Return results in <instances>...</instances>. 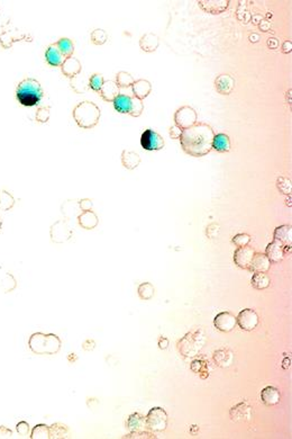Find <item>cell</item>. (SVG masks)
I'll return each mask as SVG.
<instances>
[{"instance_id":"cell-1","label":"cell","mask_w":292,"mask_h":439,"mask_svg":"<svg viewBox=\"0 0 292 439\" xmlns=\"http://www.w3.org/2000/svg\"><path fill=\"white\" fill-rule=\"evenodd\" d=\"M214 136L215 132L210 125L197 122L191 128L183 129L180 136V143L187 154L200 158L212 150Z\"/></svg>"},{"instance_id":"cell-48","label":"cell","mask_w":292,"mask_h":439,"mask_svg":"<svg viewBox=\"0 0 292 439\" xmlns=\"http://www.w3.org/2000/svg\"><path fill=\"white\" fill-rule=\"evenodd\" d=\"M13 437V431L5 426H0V439H9Z\"/></svg>"},{"instance_id":"cell-37","label":"cell","mask_w":292,"mask_h":439,"mask_svg":"<svg viewBox=\"0 0 292 439\" xmlns=\"http://www.w3.org/2000/svg\"><path fill=\"white\" fill-rule=\"evenodd\" d=\"M134 79L129 73H124V71H120V73L116 75V84L118 86V88H126V87H131V86L134 84Z\"/></svg>"},{"instance_id":"cell-41","label":"cell","mask_w":292,"mask_h":439,"mask_svg":"<svg viewBox=\"0 0 292 439\" xmlns=\"http://www.w3.org/2000/svg\"><path fill=\"white\" fill-rule=\"evenodd\" d=\"M143 110H144L143 100L136 98V97H132V110L129 114L134 117H138L142 115Z\"/></svg>"},{"instance_id":"cell-13","label":"cell","mask_w":292,"mask_h":439,"mask_svg":"<svg viewBox=\"0 0 292 439\" xmlns=\"http://www.w3.org/2000/svg\"><path fill=\"white\" fill-rule=\"evenodd\" d=\"M198 3L204 12L212 14V15H219L229 7L228 0H200Z\"/></svg>"},{"instance_id":"cell-7","label":"cell","mask_w":292,"mask_h":439,"mask_svg":"<svg viewBox=\"0 0 292 439\" xmlns=\"http://www.w3.org/2000/svg\"><path fill=\"white\" fill-rule=\"evenodd\" d=\"M174 124L175 127L181 128L182 131L189 128L198 122L197 111L191 106H182L176 110L174 113Z\"/></svg>"},{"instance_id":"cell-42","label":"cell","mask_w":292,"mask_h":439,"mask_svg":"<svg viewBox=\"0 0 292 439\" xmlns=\"http://www.w3.org/2000/svg\"><path fill=\"white\" fill-rule=\"evenodd\" d=\"M250 241H251V236L247 235V233H239V235H236L232 239V242L239 248L248 246Z\"/></svg>"},{"instance_id":"cell-8","label":"cell","mask_w":292,"mask_h":439,"mask_svg":"<svg viewBox=\"0 0 292 439\" xmlns=\"http://www.w3.org/2000/svg\"><path fill=\"white\" fill-rule=\"evenodd\" d=\"M140 146L147 151H158L164 147V140L153 129H145L140 136Z\"/></svg>"},{"instance_id":"cell-2","label":"cell","mask_w":292,"mask_h":439,"mask_svg":"<svg viewBox=\"0 0 292 439\" xmlns=\"http://www.w3.org/2000/svg\"><path fill=\"white\" fill-rule=\"evenodd\" d=\"M206 336H205L204 330L201 328H196L187 332L178 343H176V349L183 357L192 358L201 351L206 344Z\"/></svg>"},{"instance_id":"cell-10","label":"cell","mask_w":292,"mask_h":439,"mask_svg":"<svg viewBox=\"0 0 292 439\" xmlns=\"http://www.w3.org/2000/svg\"><path fill=\"white\" fill-rule=\"evenodd\" d=\"M229 416L234 422H246V421H250L252 419L253 408L251 405H248L247 403L241 402L230 409Z\"/></svg>"},{"instance_id":"cell-17","label":"cell","mask_w":292,"mask_h":439,"mask_svg":"<svg viewBox=\"0 0 292 439\" xmlns=\"http://www.w3.org/2000/svg\"><path fill=\"white\" fill-rule=\"evenodd\" d=\"M270 267H271V261L266 257V255L262 253H255L250 266H248V269L253 273H266Z\"/></svg>"},{"instance_id":"cell-38","label":"cell","mask_w":292,"mask_h":439,"mask_svg":"<svg viewBox=\"0 0 292 439\" xmlns=\"http://www.w3.org/2000/svg\"><path fill=\"white\" fill-rule=\"evenodd\" d=\"M15 200L7 192H0V210L8 211L14 206Z\"/></svg>"},{"instance_id":"cell-51","label":"cell","mask_w":292,"mask_h":439,"mask_svg":"<svg viewBox=\"0 0 292 439\" xmlns=\"http://www.w3.org/2000/svg\"><path fill=\"white\" fill-rule=\"evenodd\" d=\"M281 51H282L284 55H288V53H291L292 51V43L291 41H286L282 44V48H281Z\"/></svg>"},{"instance_id":"cell-43","label":"cell","mask_w":292,"mask_h":439,"mask_svg":"<svg viewBox=\"0 0 292 439\" xmlns=\"http://www.w3.org/2000/svg\"><path fill=\"white\" fill-rule=\"evenodd\" d=\"M107 33L103 30H96L91 34V41L97 45H102L107 41Z\"/></svg>"},{"instance_id":"cell-54","label":"cell","mask_w":292,"mask_h":439,"mask_svg":"<svg viewBox=\"0 0 292 439\" xmlns=\"http://www.w3.org/2000/svg\"><path fill=\"white\" fill-rule=\"evenodd\" d=\"M168 346H169V339H168V338L161 337L160 340H158V347H160V349H162V350H164V349L168 348Z\"/></svg>"},{"instance_id":"cell-20","label":"cell","mask_w":292,"mask_h":439,"mask_svg":"<svg viewBox=\"0 0 292 439\" xmlns=\"http://www.w3.org/2000/svg\"><path fill=\"white\" fill-rule=\"evenodd\" d=\"M132 88L134 97L140 100L146 98L151 91H152V85H151L150 81L145 80V79H139V80L134 81V84L132 85Z\"/></svg>"},{"instance_id":"cell-49","label":"cell","mask_w":292,"mask_h":439,"mask_svg":"<svg viewBox=\"0 0 292 439\" xmlns=\"http://www.w3.org/2000/svg\"><path fill=\"white\" fill-rule=\"evenodd\" d=\"M169 134H170L171 139H174V140L180 139V136H181V134H182V129L174 125V127H171L170 128H169Z\"/></svg>"},{"instance_id":"cell-12","label":"cell","mask_w":292,"mask_h":439,"mask_svg":"<svg viewBox=\"0 0 292 439\" xmlns=\"http://www.w3.org/2000/svg\"><path fill=\"white\" fill-rule=\"evenodd\" d=\"M255 250L252 247L245 246L237 248L235 253H234V262L239 266L240 268L248 269L252 259L254 257Z\"/></svg>"},{"instance_id":"cell-35","label":"cell","mask_w":292,"mask_h":439,"mask_svg":"<svg viewBox=\"0 0 292 439\" xmlns=\"http://www.w3.org/2000/svg\"><path fill=\"white\" fill-rule=\"evenodd\" d=\"M32 439H50V427L46 424H37L32 430L31 436Z\"/></svg>"},{"instance_id":"cell-34","label":"cell","mask_w":292,"mask_h":439,"mask_svg":"<svg viewBox=\"0 0 292 439\" xmlns=\"http://www.w3.org/2000/svg\"><path fill=\"white\" fill-rule=\"evenodd\" d=\"M56 46L59 48L60 52L62 53L64 57H71L72 55H73L74 51V46L73 43H72L71 39L69 38H61L59 42L56 43Z\"/></svg>"},{"instance_id":"cell-26","label":"cell","mask_w":292,"mask_h":439,"mask_svg":"<svg viewBox=\"0 0 292 439\" xmlns=\"http://www.w3.org/2000/svg\"><path fill=\"white\" fill-rule=\"evenodd\" d=\"M45 57L46 62L52 67H59L64 62V56L62 53L60 52V50L56 46V44H52L49 46V49L46 50Z\"/></svg>"},{"instance_id":"cell-58","label":"cell","mask_w":292,"mask_h":439,"mask_svg":"<svg viewBox=\"0 0 292 439\" xmlns=\"http://www.w3.org/2000/svg\"><path fill=\"white\" fill-rule=\"evenodd\" d=\"M0 229H1V219H0Z\"/></svg>"},{"instance_id":"cell-30","label":"cell","mask_w":292,"mask_h":439,"mask_svg":"<svg viewBox=\"0 0 292 439\" xmlns=\"http://www.w3.org/2000/svg\"><path fill=\"white\" fill-rule=\"evenodd\" d=\"M114 107L118 113L129 114L132 110V97L127 95H118L114 99Z\"/></svg>"},{"instance_id":"cell-32","label":"cell","mask_w":292,"mask_h":439,"mask_svg":"<svg viewBox=\"0 0 292 439\" xmlns=\"http://www.w3.org/2000/svg\"><path fill=\"white\" fill-rule=\"evenodd\" d=\"M251 284L255 290H265L271 284V279L265 273H254L252 276Z\"/></svg>"},{"instance_id":"cell-45","label":"cell","mask_w":292,"mask_h":439,"mask_svg":"<svg viewBox=\"0 0 292 439\" xmlns=\"http://www.w3.org/2000/svg\"><path fill=\"white\" fill-rule=\"evenodd\" d=\"M221 231V226L218 223H210L206 229V236L209 239H216Z\"/></svg>"},{"instance_id":"cell-44","label":"cell","mask_w":292,"mask_h":439,"mask_svg":"<svg viewBox=\"0 0 292 439\" xmlns=\"http://www.w3.org/2000/svg\"><path fill=\"white\" fill-rule=\"evenodd\" d=\"M89 85H90V88H91L92 91H100V89H102L103 85V75L98 74V73L91 75V78H90V80H89Z\"/></svg>"},{"instance_id":"cell-57","label":"cell","mask_w":292,"mask_h":439,"mask_svg":"<svg viewBox=\"0 0 292 439\" xmlns=\"http://www.w3.org/2000/svg\"><path fill=\"white\" fill-rule=\"evenodd\" d=\"M258 39H259V37H258V34H252L251 37H250V41L253 42V43L258 42Z\"/></svg>"},{"instance_id":"cell-27","label":"cell","mask_w":292,"mask_h":439,"mask_svg":"<svg viewBox=\"0 0 292 439\" xmlns=\"http://www.w3.org/2000/svg\"><path fill=\"white\" fill-rule=\"evenodd\" d=\"M62 71L67 77H75L81 71V64L74 57H68L62 63Z\"/></svg>"},{"instance_id":"cell-11","label":"cell","mask_w":292,"mask_h":439,"mask_svg":"<svg viewBox=\"0 0 292 439\" xmlns=\"http://www.w3.org/2000/svg\"><path fill=\"white\" fill-rule=\"evenodd\" d=\"M236 316L230 312H221L215 316V328L222 332H229L236 327Z\"/></svg>"},{"instance_id":"cell-31","label":"cell","mask_w":292,"mask_h":439,"mask_svg":"<svg viewBox=\"0 0 292 439\" xmlns=\"http://www.w3.org/2000/svg\"><path fill=\"white\" fill-rule=\"evenodd\" d=\"M78 220L79 224L86 230H91L93 228H96L97 224H98V218H97V215L91 211H86L84 212V213H81L78 217Z\"/></svg>"},{"instance_id":"cell-14","label":"cell","mask_w":292,"mask_h":439,"mask_svg":"<svg viewBox=\"0 0 292 439\" xmlns=\"http://www.w3.org/2000/svg\"><path fill=\"white\" fill-rule=\"evenodd\" d=\"M215 89L217 91L218 93L221 95H229L234 91L235 87V80L232 75L229 74H219L217 78L215 79Z\"/></svg>"},{"instance_id":"cell-22","label":"cell","mask_w":292,"mask_h":439,"mask_svg":"<svg viewBox=\"0 0 292 439\" xmlns=\"http://www.w3.org/2000/svg\"><path fill=\"white\" fill-rule=\"evenodd\" d=\"M126 427L129 431H140V430H149L146 426L145 417L140 413H133L128 417L126 421Z\"/></svg>"},{"instance_id":"cell-19","label":"cell","mask_w":292,"mask_h":439,"mask_svg":"<svg viewBox=\"0 0 292 439\" xmlns=\"http://www.w3.org/2000/svg\"><path fill=\"white\" fill-rule=\"evenodd\" d=\"M266 257L270 259L271 262H279L284 258L283 253V244L280 243L279 241L273 240L272 242H270L266 247L265 250Z\"/></svg>"},{"instance_id":"cell-50","label":"cell","mask_w":292,"mask_h":439,"mask_svg":"<svg viewBox=\"0 0 292 439\" xmlns=\"http://www.w3.org/2000/svg\"><path fill=\"white\" fill-rule=\"evenodd\" d=\"M80 207H81V210L84 211V212L91 211V207H92L91 201H90V200H82L80 201Z\"/></svg>"},{"instance_id":"cell-25","label":"cell","mask_w":292,"mask_h":439,"mask_svg":"<svg viewBox=\"0 0 292 439\" xmlns=\"http://www.w3.org/2000/svg\"><path fill=\"white\" fill-rule=\"evenodd\" d=\"M160 44V39H158L157 35L153 33H147L143 35L139 39V46L144 52H154L156 51Z\"/></svg>"},{"instance_id":"cell-28","label":"cell","mask_w":292,"mask_h":439,"mask_svg":"<svg viewBox=\"0 0 292 439\" xmlns=\"http://www.w3.org/2000/svg\"><path fill=\"white\" fill-rule=\"evenodd\" d=\"M212 149L218 152H229L230 151V140L229 136L225 133H219L214 136L212 140Z\"/></svg>"},{"instance_id":"cell-29","label":"cell","mask_w":292,"mask_h":439,"mask_svg":"<svg viewBox=\"0 0 292 439\" xmlns=\"http://www.w3.org/2000/svg\"><path fill=\"white\" fill-rule=\"evenodd\" d=\"M121 163L125 168L133 170V169L138 167V165L140 164V158L134 151L124 150L121 154Z\"/></svg>"},{"instance_id":"cell-55","label":"cell","mask_w":292,"mask_h":439,"mask_svg":"<svg viewBox=\"0 0 292 439\" xmlns=\"http://www.w3.org/2000/svg\"><path fill=\"white\" fill-rule=\"evenodd\" d=\"M268 45H269V48L270 49H276L277 46H279V42H277V39L276 38H270L269 41H268Z\"/></svg>"},{"instance_id":"cell-15","label":"cell","mask_w":292,"mask_h":439,"mask_svg":"<svg viewBox=\"0 0 292 439\" xmlns=\"http://www.w3.org/2000/svg\"><path fill=\"white\" fill-rule=\"evenodd\" d=\"M190 367L191 370H192L193 373L198 374L201 379H207V377L210 375V372L212 369L209 359L204 357V356H200V357H198L194 359V361H192Z\"/></svg>"},{"instance_id":"cell-36","label":"cell","mask_w":292,"mask_h":439,"mask_svg":"<svg viewBox=\"0 0 292 439\" xmlns=\"http://www.w3.org/2000/svg\"><path fill=\"white\" fill-rule=\"evenodd\" d=\"M138 295L144 301H149L154 296V287L151 283H143L138 286Z\"/></svg>"},{"instance_id":"cell-6","label":"cell","mask_w":292,"mask_h":439,"mask_svg":"<svg viewBox=\"0 0 292 439\" xmlns=\"http://www.w3.org/2000/svg\"><path fill=\"white\" fill-rule=\"evenodd\" d=\"M147 429L153 431V433H158L167 429L168 426V415L163 408L155 406L152 408L145 417Z\"/></svg>"},{"instance_id":"cell-9","label":"cell","mask_w":292,"mask_h":439,"mask_svg":"<svg viewBox=\"0 0 292 439\" xmlns=\"http://www.w3.org/2000/svg\"><path fill=\"white\" fill-rule=\"evenodd\" d=\"M236 322L239 323L240 328L245 331H252L257 328L258 325V315L252 309H245L239 313L236 318Z\"/></svg>"},{"instance_id":"cell-23","label":"cell","mask_w":292,"mask_h":439,"mask_svg":"<svg viewBox=\"0 0 292 439\" xmlns=\"http://www.w3.org/2000/svg\"><path fill=\"white\" fill-rule=\"evenodd\" d=\"M100 96L103 97L106 102H114V99L120 95V88L115 81H106L103 82L102 89H100Z\"/></svg>"},{"instance_id":"cell-4","label":"cell","mask_w":292,"mask_h":439,"mask_svg":"<svg viewBox=\"0 0 292 439\" xmlns=\"http://www.w3.org/2000/svg\"><path fill=\"white\" fill-rule=\"evenodd\" d=\"M17 99L24 106H35L39 103L43 97L41 85L35 79H25L18 85L16 91Z\"/></svg>"},{"instance_id":"cell-46","label":"cell","mask_w":292,"mask_h":439,"mask_svg":"<svg viewBox=\"0 0 292 439\" xmlns=\"http://www.w3.org/2000/svg\"><path fill=\"white\" fill-rule=\"evenodd\" d=\"M16 430L18 435L21 437L30 436V424H28L26 421H20V422H18L16 426Z\"/></svg>"},{"instance_id":"cell-53","label":"cell","mask_w":292,"mask_h":439,"mask_svg":"<svg viewBox=\"0 0 292 439\" xmlns=\"http://www.w3.org/2000/svg\"><path fill=\"white\" fill-rule=\"evenodd\" d=\"M270 26H271V24H270V21L269 20H264L263 19L261 23L258 24V27H259V30H261L262 32H268V31H270Z\"/></svg>"},{"instance_id":"cell-33","label":"cell","mask_w":292,"mask_h":439,"mask_svg":"<svg viewBox=\"0 0 292 439\" xmlns=\"http://www.w3.org/2000/svg\"><path fill=\"white\" fill-rule=\"evenodd\" d=\"M69 433V428L66 424L63 423H53L51 427H50V438L52 439H59V438H64Z\"/></svg>"},{"instance_id":"cell-18","label":"cell","mask_w":292,"mask_h":439,"mask_svg":"<svg viewBox=\"0 0 292 439\" xmlns=\"http://www.w3.org/2000/svg\"><path fill=\"white\" fill-rule=\"evenodd\" d=\"M212 359H214L215 364L222 368H227L233 364L234 362V352L229 349L222 348L218 349L214 352L212 355Z\"/></svg>"},{"instance_id":"cell-24","label":"cell","mask_w":292,"mask_h":439,"mask_svg":"<svg viewBox=\"0 0 292 439\" xmlns=\"http://www.w3.org/2000/svg\"><path fill=\"white\" fill-rule=\"evenodd\" d=\"M280 398V392L275 386H266L261 391V400L266 405L277 404Z\"/></svg>"},{"instance_id":"cell-40","label":"cell","mask_w":292,"mask_h":439,"mask_svg":"<svg viewBox=\"0 0 292 439\" xmlns=\"http://www.w3.org/2000/svg\"><path fill=\"white\" fill-rule=\"evenodd\" d=\"M126 439H152L156 438L153 431L151 430H140V431H131L128 435L124 436Z\"/></svg>"},{"instance_id":"cell-56","label":"cell","mask_w":292,"mask_h":439,"mask_svg":"<svg viewBox=\"0 0 292 439\" xmlns=\"http://www.w3.org/2000/svg\"><path fill=\"white\" fill-rule=\"evenodd\" d=\"M251 18H252V23H253L254 25H258L263 20V17L261 15H254V16H252Z\"/></svg>"},{"instance_id":"cell-39","label":"cell","mask_w":292,"mask_h":439,"mask_svg":"<svg viewBox=\"0 0 292 439\" xmlns=\"http://www.w3.org/2000/svg\"><path fill=\"white\" fill-rule=\"evenodd\" d=\"M276 188L284 195H291L292 183L289 178L279 177L276 179Z\"/></svg>"},{"instance_id":"cell-47","label":"cell","mask_w":292,"mask_h":439,"mask_svg":"<svg viewBox=\"0 0 292 439\" xmlns=\"http://www.w3.org/2000/svg\"><path fill=\"white\" fill-rule=\"evenodd\" d=\"M50 109L49 107H43V109H39L36 113V120L41 123H46L50 117Z\"/></svg>"},{"instance_id":"cell-52","label":"cell","mask_w":292,"mask_h":439,"mask_svg":"<svg viewBox=\"0 0 292 439\" xmlns=\"http://www.w3.org/2000/svg\"><path fill=\"white\" fill-rule=\"evenodd\" d=\"M95 346H96L95 341L88 339L86 341H85L84 347H82V348H84L85 350H86V351H90V350H93V349H95Z\"/></svg>"},{"instance_id":"cell-3","label":"cell","mask_w":292,"mask_h":439,"mask_svg":"<svg viewBox=\"0 0 292 439\" xmlns=\"http://www.w3.org/2000/svg\"><path fill=\"white\" fill-rule=\"evenodd\" d=\"M62 343L54 333H33L28 340V347L36 355H54L60 351Z\"/></svg>"},{"instance_id":"cell-5","label":"cell","mask_w":292,"mask_h":439,"mask_svg":"<svg viewBox=\"0 0 292 439\" xmlns=\"http://www.w3.org/2000/svg\"><path fill=\"white\" fill-rule=\"evenodd\" d=\"M73 117L82 128H91L97 125L100 117V110L91 102H84L75 106Z\"/></svg>"},{"instance_id":"cell-21","label":"cell","mask_w":292,"mask_h":439,"mask_svg":"<svg viewBox=\"0 0 292 439\" xmlns=\"http://www.w3.org/2000/svg\"><path fill=\"white\" fill-rule=\"evenodd\" d=\"M273 238L275 240L279 241L280 243H282L283 246H291L292 241V229L290 225H280L275 228V232H273Z\"/></svg>"},{"instance_id":"cell-16","label":"cell","mask_w":292,"mask_h":439,"mask_svg":"<svg viewBox=\"0 0 292 439\" xmlns=\"http://www.w3.org/2000/svg\"><path fill=\"white\" fill-rule=\"evenodd\" d=\"M72 235V231L69 226L67 225V223L64 222H56L55 224L52 226L51 230V237L52 241L57 243L64 242V241L69 240Z\"/></svg>"}]
</instances>
